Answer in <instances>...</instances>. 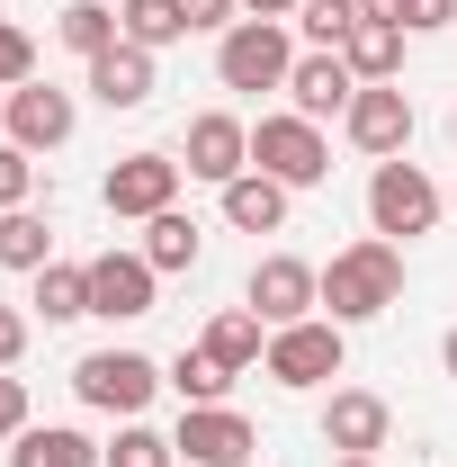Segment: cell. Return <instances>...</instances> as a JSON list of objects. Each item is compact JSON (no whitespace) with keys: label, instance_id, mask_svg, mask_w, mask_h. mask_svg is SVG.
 I'll list each match as a JSON object with an SVG mask.
<instances>
[{"label":"cell","instance_id":"20","mask_svg":"<svg viewBox=\"0 0 457 467\" xmlns=\"http://www.w3.org/2000/svg\"><path fill=\"white\" fill-rule=\"evenodd\" d=\"M99 459H108V450L81 441V431H63V422H46V431L27 422V431L9 441V467H99Z\"/></svg>","mask_w":457,"mask_h":467},{"label":"cell","instance_id":"24","mask_svg":"<svg viewBox=\"0 0 457 467\" xmlns=\"http://www.w3.org/2000/svg\"><path fill=\"white\" fill-rule=\"evenodd\" d=\"M198 252H207V234H198V216H179V207H162L144 225V261L153 270H198Z\"/></svg>","mask_w":457,"mask_h":467},{"label":"cell","instance_id":"6","mask_svg":"<svg viewBox=\"0 0 457 467\" xmlns=\"http://www.w3.org/2000/svg\"><path fill=\"white\" fill-rule=\"evenodd\" d=\"M251 171L287 180V189H314V180H332V144H323V126H314V117L279 109V117H260V126H251Z\"/></svg>","mask_w":457,"mask_h":467},{"label":"cell","instance_id":"38","mask_svg":"<svg viewBox=\"0 0 457 467\" xmlns=\"http://www.w3.org/2000/svg\"><path fill=\"white\" fill-rule=\"evenodd\" d=\"M0 144H9V90H0Z\"/></svg>","mask_w":457,"mask_h":467},{"label":"cell","instance_id":"4","mask_svg":"<svg viewBox=\"0 0 457 467\" xmlns=\"http://www.w3.org/2000/svg\"><path fill=\"white\" fill-rule=\"evenodd\" d=\"M368 225L386 234V243H412V234H431L440 225V180L421 171V162H377L368 171Z\"/></svg>","mask_w":457,"mask_h":467},{"label":"cell","instance_id":"25","mask_svg":"<svg viewBox=\"0 0 457 467\" xmlns=\"http://www.w3.org/2000/svg\"><path fill=\"white\" fill-rule=\"evenodd\" d=\"M117 27H126V46H144V55H162L188 36V18H179V0H126L117 9Z\"/></svg>","mask_w":457,"mask_h":467},{"label":"cell","instance_id":"32","mask_svg":"<svg viewBox=\"0 0 457 467\" xmlns=\"http://www.w3.org/2000/svg\"><path fill=\"white\" fill-rule=\"evenodd\" d=\"M431 27H457V0H403V36H431Z\"/></svg>","mask_w":457,"mask_h":467},{"label":"cell","instance_id":"29","mask_svg":"<svg viewBox=\"0 0 457 467\" xmlns=\"http://www.w3.org/2000/svg\"><path fill=\"white\" fill-rule=\"evenodd\" d=\"M27 198H36V153L27 144H0V216L27 207Z\"/></svg>","mask_w":457,"mask_h":467},{"label":"cell","instance_id":"33","mask_svg":"<svg viewBox=\"0 0 457 467\" xmlns=\"http://www.w3.org/2000/svg\"><path fill=\"white\" fill-rule=\"evenodd\" d=\"M18 431H27V387L0 368V441H18Z\"/></svg>","mask_w":457,"mask_h":467},{"label":"cell","instance_id":"22","mask_svg":"<svg viewBox=\"0 0 457 467\" xmlns=\"http://www.w3.org/2000/svg\"><path fill=\"white\" fill-rule=\"evenodd\" d=\"M46 261H55V225H46L36 207H9V216H0V270H27V279H36Z\"/></svg>","mask_w":457,"mask_h":467},{"label":"cell","instance_id":"15","mask_svg":"<svg viewBox=\"0 0 457 467\" xmlns=\"http://www.w3.org/2000/svg\"><path fill=\"white\" fill-rule=\"evenodd\" d=\"M350 99H359V72H350L341 55H296V72H287V109L296 117H350Z\"/></svg>","mask_w":457,"mask_h":467},{"label":"cell","instance_id":"12","mask_svg":"<svg viewBox=\"0 0 457 467\" xmlns=\"http://www.w3.org/2000/svg\"><path fill=\"white\" fill-rule=\"evenodd\" d=\"M171 441H179V459H188V467H242L251 450H260V431H251L233 405H179V431H171Z\"/></svg>","mask_w":457,"mask_h":467},{"label":"cell","instance_id":"13","mask_svg":"<svg viewBox=\"0 0 457 467\" xmlns=\"http://www.w3.org/2000/svg\"><path fill=\"white\" fill-rule=\"evenodd\" d=\"M153 288H162V270H153L144 252H99V261H90V315H108V324L153 315Z\"/></svg>","mask_w":457,"mask_h":467},{"label":"cell","instance_id":"8","mask_svg":"<svg viewBox=\"0 0 457 467\" xmlns=\"http://www.w3.org/2000/svg\"><path fill=\"white\" fill-rule=\"evenodd\" d=\"M386 441H395V405L377 387H332L323 396V450L332 459H377Z\"/></svg>","mask_w":457,"mask_h":467},{"label":"cell","instance_id":"14","mask_svg":"<svg viewBox=\"0 0 457 467\" xmlns=\"http://www.w3.org/2000/svg\"><path fill=\"white\" fill-rule=\"evenodd\" d=\"M72 126H81L72 90H55V81H18V90H9V144L55 153V144H72Z\"/></svg>","mask_w":457,"mask_h":467},{"label":"cell","instance_id":"11","mask_svg":"<svg viewBox=\"0 0 457 467\" xmlns=\"http://www.w3.org/2000/svg\"><path fill=\"white\" fill-rule=\"evenodd\" d=\"M179 171L188 180H207V189H225V180L251 171V126L225 109H207V117H188V144H179Z\"/></svg>","mask_w":457,"mask_h":467},{"label":"cell","instance_id":"23","mask_svg":"<svg viewBox=\"0 0 457 467\" xmlns=\"http://www.w3.org/2000/svg\"><path fill=\"white\" fill-rule=\"evenodd\" d=\"M55 36H63V46H72L81 63H99L108 46H126V27H117V9H108V0H72V9L55 18Z\"/></svg>","mask_w":457,"mask_h":467},{"label":"cell","instance_id":"7","mask_svg":"<svg viewBox=\"0 0 457 467\" xmlns=\"http://www.w3.org/2000/svg\"><path fill=\"white\" fill-rule=\"evenodd\" d=\"M242 306L279 333V324H305L314 306H323V270L314 261H296V252H260L251 261V279H242Z\"/></svg>","mask_w":457,"mask_h":467},{"label":"cell","instance_id":"10","mask_svg":"<svg viewBox=\"0 0 457 467\" xmlns=\"http://www.w3.org/2000/svg\"><path fill=\"white\" fill-rule=\"evenodd\" d=\"M341 135L368 153V162H395L403 144H412V99H403V81H359V99H350Z\"/></svg>","mask_w":457,"mask_h":467},{"label":"cell","instance_id":"26","mask_svg":"<svg viewBox=\"0 0 457 467\" xmlns=\"http://www.w3.org/2000/svg\"><path fill=\"white\" fill-rule=\"evenodd\" d=\"M350 27H359V0H296V36H305L314 55H341Z\"/></svg>","mask_w":457,"mask_h":467},{"label":"cell","instance_id":"30","mask_svg":"<svg viewBox=\"0 0 457 467\" xmlns=\"http://www.w3.org/2000/svg\"><path fill=\"white\" fill-rule=\"evenodd\" d=\"M18 81H36V46H27V27L0 18V90H18Z\"/></svg>","mask_w":457,"mask_h":467},{"label":"cell","instance_id":"17","mask_svg":"<svg viewBox=\"0 0 457 467\" xmlns=\"http://www.w3.org/2000/svg\"><path fill=\"white\" fill-rule=\"evenodd\" d=\"M216 198H225V225H233V234H279V225H287V180H269V171L225 180Z\"/></svg>","mask_w":457,"mask_h":467},{"label":"cell","instance_id":"37","mask_svg":"<svg viewBox=\"0 0 457 467\" xmlns=\"http://www.w3.org/2000/svg\"><path fill=\"white\" fill-rule=\"evenodd\" d=\"M440 368H449V378H457V324H449V342H440Z\"/></svg>","mask_w":457,"mask_h":467},{"label":"cell","instance_id":"39","mask_svg":"<svg viewBox=\"0 0 457 467\" xmlns=\"http://www.w3.org/2000/svg\"><path fill=\"white\" fill-rule=\"evenodd\" d=\"M332 467H377V459H332Z\"/></svg>","mask_w":457,"mask_h":467},{"label":"cell","instance_id":"31","mask_svg":"<svg viewBox=\"0 0 457 467\" xmlns=\"http://www.w3.org/2000/svg\"><path fill=\"white\" fill-rule=\"evenodd\" d=\"M179 18H188V36H198V27L225 36V27H242V0H179Z\"/></svg>","mask_w":457,"mask_h":467},{"label":"cell","instance_id":"19","mask_svg":"<svg viewBox=\"0 0 457 467\" xmlns=\"http://www.w3.org/2000/svg\"><path fill=\"white\" fill-rule=\"evenodd\" d=\"M341 63L359 72V81H403V18H359Z\"/></svg>","mask_w":457,"mask_h":467},{"label":"cell","instance_id":"28","mask_svg":"<svg viewBox=\"0 0 457 467\" xmlns=\"http://www.w3.org/2000/svg\"><path fill=\"white\" fill-rule=\"evenodd\" d=\"M99 467H179V441H162V431H144V422H126L108 441V459Z\"/></svg>","mask_w":457,"mask_h":467},{"label":"cell","instance_id":"2","mask_svg":"<svg viewBox=\"0 0 457 467\" xmlns=\"http://www.w3.org/2000/svg\"><path fill=\"white\" fill-rule=\"evenodd\" d=\"M287 72H296L287 18H242V27L216 36V81L225 90H287Z\"/></svg>","mask_w":457,"mask_h":467},{"label":"cell","instance_id":"36","mask_svg":"<svg viewBox=\"0 0 457 467\" xmlns=\"http://www.w3.org/2000/svg\"><path fill=\"white\" fill-rule=\"evenodd\" d=\"M359 18H403V0H359Z\"/></svg>","mask_w":457,"mask_h":467},{"label":"cell","instance_id":"16","mask_svg":"<svg viewBox=\"0 0 457 467\" xmlns=\"http://www.w3.org/2000/svg\"><path fill=\"white\" fill-rule=\"evenodd\" d=\"M198 350H207L216 368H233V378H242V368H260V359H269V324H260L251 306H225V315L198 333Z\"/></svg>","mask_w":457,"mask_h":467},{"label":"cell","instance_id":"27","mask_svg":"<svg viewBox=\"0 0 457 467\" xmlns=\"http://www.w3.org/2000/svg\"><path fill=\"white\" fill-rule=\"evenodd\" d=\"M162 387H171L179 405H225V387H233V368H216L207 350H179L171 368H162Z\"/></svg>","mask_w":457,"mask_h":467},{"label":"cell","instance_id":"9","mask_svg":"<svg viewBox=\"0 0 457 467\" xmlns=\"http://www.w3.org/2000/svg\"><path fill=\"white\" fill-rule=\"evenodd\" d=\"M179 162L171 153H126V162H108V180H99V198H108V216H135V225H153L162 207H179Z\"/></svg>","mask_w":457,"mask_h":467},{"label":"cell","instance_id":"5","mask_svg":"<svg viewBox=\"0 0 457 467\" xmlns=\"http://www.w3.org/2000/svg\"><path fill=\"white\" fill-rule=\"evenodd\" d=\"M72 396H81L90 413H126V422H135V413L162 396V359H144V350H117V342H108V350H90V359L72 368Z\"/></svg>","mask_w":457,"mask_h":467},{"label":"cell","instance_id":"1","mask_svg":"<svg viewBox=\"0 0 457 467\" xmlns=\"http://www.w3.org/2000/svg\"><path fill=\"white\" fill-rule=\"evenodd\" d=\"M395 296H403V243H386V234H359L323 261V315L332 324H377Z\"/></svg>","mask_w":457,"mask_h":467},{"label":"cell","instance_id":"35","mask_svg":"<svg viewBox=\"0 0 457 467\" xmlns=\"http://www.w3.org/2000/svg\"><path fill=\"white\" fill-rule=\"evenodd\" d=\"M242 18H296V0H242Z\"/></svg>","mask_w":457,"mask_h":467},{"label":"cell","instance_id":"34","mask_svg":"<svg viewBox=\"0 0 457 467\" xmlns=\"http://www.w3.org/2000/svg\"><path fill=\"white\" fill-rule=\"evenodd\" d=\"M18 359H27V315L0 306V368H18Z\"/></svg>","mask_w":457,"mask_h":467},{"label":"cell","instance_id":"3","mask_svg":"<svg viewBox=\"0 0 457 467\" xmlns=\"http://www.w3.org/2000/svg\"><path fill=\"white\" fill-rule=\"evenodd\" d=\"M341 359H350V324L305 315V324H279V333H269V359H260V368H269L279 387L305 396V387H332V378H341Z\"/></svg>","mask_w":457,"mask_h":467},{"label":"cell","instance_id":"40","mask_svg":"<svg viewBox=\"0 0 457 467\" xmlns=\"http://www.w3.org/2000/svg\"><path fill=\"white\" fill-rule=\"evenodd\" d=\"M449 144H457V109H449Z\"/></svg>","mask_w":457,"mask_h":467},{"label":"cell","instance_id":"21","mask_svg":"<svg viewBox=\"0 0 457 467\" xmlns=\"http://www.w3.org/2000/svg\"><path fill=\"white\" fill-rule=\"evenodd\" d=\"M27 306H36L46 324H72V315H90V261H46Z\"/></svg>","mask_w":457,"mask_h":467},{"label":"cell","instance_id":"18","mask_svg":"<svg viewBox=\"0 0 457 467\" xmlns=\"http://www.w3.org/2000/svg\"><path fill=\"white\" fill-rule=\"evenodd\" d=\"M90 99L99 109H144L153 99V55L144 46H108V55L90 63Z\"/></svg>","mask_w":457,"mask_h":467}]
</instances>
